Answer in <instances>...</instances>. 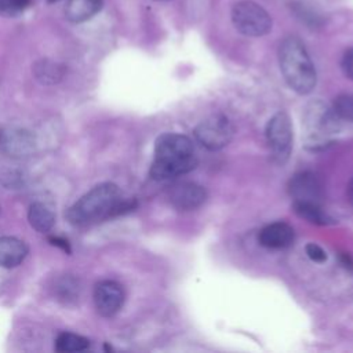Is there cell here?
Instances as JSON below:
<instances>
[{
  "label": "cell",
  "instance_id": "cell-1",
  "mask_svg": "<svg viewBox=\"0 0 353 353\" xmlns=\"http://www.w3.org/2000/svg\"><path fill=\"white\" fill-rule=\"evenodd\" d=\"M131 203L125 201L117 185L103 182L81 196L68 211V219L76 226L109 219L127 210Z\"/></svg>",
  "mask_w": 353,
  "mask_h": 353
},
{
  "label": "cell",
  "instance_id": "cell-2",
  "mask_svg": "<svg viewBox=\"0 0 353 353\" xmlns=\"http://www.w3.org/2000/svg\"><path fill=\"white\" fill-rule=\"evenodd\" d=\"M197 165L192 141L182 134L167 132L160 135L154 143V160L150 176L156 181L170 179L190 172Z\"/></svg>",
  "mask_w": 353,
  "mask_h": 353
},
{
  "label": "cell",
  "instance_id": "cell-3",
  "mask_svg": "<svg viewBox=\"0 0 353 353\" xmlns=\"http://www.w3.org/2000/svg\"><path fill=\"white\" fill-rule=\"evenodd\" d=\"M279 63L284 80L298 94H309L316 85V69L303 46L295 37H285L279 48Z\"/></svg>",
  "mask_w": 353,
  "mask_h": 353
},
{
  "label": "cell",
  "instance_id": "cell-4",
  "mask_svg": "<svg viewBox=\"0 0 353 353\" xmlns=\"http://www.w3.org/2000/svg\"><path fill=\"white\" fill-rule=\"evenodd\" d=\"M232 21L240 33L251 37L263 36L272 29L270 15L251 0H243L233 6Z\"/></svg>",
  "mask_w": 353,
  "mask_h": 353
},
{
  "label": "cell",
  "instance_id": "cell-5",
  "mask_svg": "<svg viewBox=\"0 0 353 353\" xmlns=\"http://www.w3.org/2000/svg\"><path fill=\"white\" fill-rule=\"evenodd\" d=\"M339 120L332 113L331 108H327L323 102H312L305 112L303 125L306 131V139L313 148L324 145L332 132L336 131V123Z\"/></svg>",
  "mask_w": 353,
  "mask_h": 353
},
{
  "label": "cell",
  "instance_id": "cell-6",
  "mask_svg": "<svg viewBox=\"0 0 353 353\" xmlns=\"http://www.w3.org/2000/svg\"><path fill=\"white\" fill-rule=\"evenodd\" d=\"M265 134L272 157L281 164L287 161L292 149V127L287 113H276L268 121Z\"/></svg>",
  "mask_w": 353,
  "mask_h": 353
},
{
  "label": "cell",
  "instance_id": "cell-7",
  "mask_svg": "<svg viewBox=\"0 0 353 353\" xmlns=\"http://www.w3.org/2000/svg\"><path fill=\"white\" fill-rule=\"evenodd\" d=\"M196 139L210 150H218L226 146L233 137V125L222 114L211 116L203 120L194 130Z\"/></svg>",
  "mask_w": 353,
  "mask_h": 353
},
{
  "label": "cell",
  "instance_id": "cell-8",
  "mask_svg": "<svg viewBox=\"0 0 353 353\" xmlns=\"http://www.w3.org/2000/svg\"><path fill=\"white\" fill-rule=\"evenodd\" d=\"M0 150L12 159H23L33 153L34 138L21 127L7 125L0 128Z\"/></svg>",
  "mask_w": 353,
  "mask_h": 353
},
{
  "label": "cell",
  "instance_id": "cell-9",
  "mask_svg": "<svg viewBox=\"0 0 353 353\" xmlns=\"http://www.w3.org/2000/svg\"><path fill=\"white\" fill-rule=\"evenodd\" d=\"M124 290L113 280L99 281L94 288V303L98 313L103 317L114 316L124 303Z\"/></svg>",
  "mask_w": 353,
  "mask_h": 353
},
{
  "label": "cell",
  "instance_id": "cell-10",
  "mask_svg": "<svg viewBox=\"0 0 353 353\" xmlns=\"http://www.w3.org/2000/svg\"><path fill=\"white\" fill-rule=\"evenodd\" d=\"M168 199L178 210H194L207 200V192L197 183L181 182L170 189Z\"/></svg>",
  "mask_w": 353,
  "mask_h": 353
},
{
  "label": "cell",
  "instance_id": "cell-11",
  "mask_svg": "<svg viewBox=\"0 0 353 353\" xmlns=\"http://www.w3.org/2000/svg\"><path fill=\"white\" fill-rule=\"evenodd\" d=\"M288 192L294 201L320 203L323 189L319 178L313 172H299L294 175L288 183Z\"/></svg>",
  "mask_w": 353,
  "mask_h": 353
},
{
  "label": "cell",
  "instance_id": "cell-12",
  "mask_svg": "<svg viewBox=\"0 0 353 353\" xmlns=\"http://www.w3.org/2000/svg\"><path fill=\"white\" fill-rule=\"evenodd\" d=\"M258 240L261 245L272 250L287 248L294 241V229L284 222H274L265 226L259 234Z\"/></svg>",
  "mask_w": 353,
  "mask_h": 353
},
{
  "label": "cell",
  "instance_id": "cell-13",
  "mask_svg": "<svg viewBox=\"0 0 353 353\" xmlns=\"http://www.w3.org/2000/svg\"><path fill=\"white\" fill-rule=\"evenodd\" d=\"M28 255V245L11 236L0 237V266L15 268L23 262Z\"/></svg>",
  "mask_w": 353,
  "mask_h": 353
},
{
  "label": "cell",
  "instance_id": "cell-14",
  "mask_svg": "<svg viewBox=\"0 0 353 353\" xmlns=\"http://www.w3.org/2000/svg\"><path fill=\"white\" fill-rule=\"evenodd\" d=\"M103 0H68L65 6V17L73 23L91 19L101 11Z\"/></svg>",
  "mask_w": 353,
  "mask_h": 353
},
{
  "label": "cell",
  "instance_id": "cell-15",
  "mask_svg": "<svg viewBox=\"0 0 353 353\" xmlns=\"http://www.w3.org/2000/svg\"><path fill=\"white\" fill-rule=\"evenodd\" d=\"M28 219L30 226L40 233L50 232L55 223L54 212L46 204L39 201L30 204L28 211Z\"/></svg>",
  "mask_w": 353,
  "mask_h": 353
},
{
  "label": "cell",
  "instance_id": "cell-16",
  "mask_svg": "<svg viewBox=\"0 0 353 353\" xmlns=\"http://www.w3.org/2000/svg\"><path fill=\"white\" fill-rule=\"evenodd\" d=\"M294 212L306 219L310 223L314 225H328L332 222L331 216L323 211L320 207V203H312V201H294L292 204Z\"/></svg>",
  "mask_w": 353,
  "mask_h": 353
},
{
  "label": "cell",
  "instance_id": "cell-17",
  "mask_svg": "<svg viewBox=\"0 0 353 353\" xmlns=\"http://www.w3.org/2000/svg\"><path fill=\"white\" fill-rule=\"evenodd\" d=\"M33 70H34L36 79L43 84H55L63 76V66L50 59L39 61L34 65Z\"/></svg>",
  "mask_w": 353,
  "mask_h": 353
},
{
  "label": "cell",
  "instance_id": "cell-18",
  "mask_svg": "<svg viewBox=\"0 0 353 353\" xmlns=\"http://www.w3.org/2000/svg\"><path fill=\"white\" fill-rule=\"evenodd\" d=\"M90 346V341L81 335L72 332H62L55 341V350L59 353H74L85 350Z\"/></svg>",
  "mask_w": 353,
  "mask_h": 353
},
{
  "label": "cell",
  "instance_id": "cell-19",
  "mask_svg": "<svg viewBox=\"0 0 353 353\" xmlns=\"http://www.w3.org/2000/svg\"><path fill=\"white\" fill-rule=\"evenodd\" d=\"M332 113L338 120L353 121V94H341L334 99Z\"/></svg>",
  "mask_w": 353,
  "mask_h": 353
},
{
  "label": "cell",
  "instance_id": "cell-20",
  "mask_svg": "<svg viewBox=\"0 0 353 353\" xmlns=\"http://www.w3.org/2000/svg\"><path fill=\"white\" fill-rule=\"evenodd\" d=\"M32 0H0V14L17 15L30 6Z\"/></svg>",
  "mask_w": 353,
  "mask_h": 353
},
{
  "label": "cell",
  "instance_id": "cell-21",
  "mask_svg": "<svg viewBox=\"0 0 353 353\" xmlns=\"http://www.w3.org/2000/svg\"><path fill=\"white\" fill-rule=\"evenodd\" d=\"M305 250H306V255H307L313 262L321 263V262H324V261L327 259L325 251H324L320 245H317V244H314V243L307 244Z\"/></svg>",
  "mask_w": 353,
  "mask_h": 353
},
{
  "label": "cell",
  "instance_id": "cell-22",
  "mask_svg": "<svg viewBox=\"0 0 353 353\" xmlns=\"http://www.w3.org/2000/svg\"><path fill=\"white\" fill-rule=\"evenodd\" d=\"M342 69L345 74L353 80V48L347 50L342 58Z\"/></svg>",
  "mask_w": 353,
  "mask_h": 353
},
{
  "label": "cell",
  "instance_id": "cell-23",
  "mask_svg": "<svg viewBox=\"0 0 353 353\" xmlns=\"http://www.w3.org/2000/svg\"><path fill=\"white\" fill-rule=\"evenodd\" d=\"M50 240L52 241V244L62 247L65 251H69V245H68V241H65V240H61V239H58V237H51Z\"/></svg>",
  "mask_w": 353,
  "mask_h": 353
},
{
  "label": "cell",
  "instance_id": "cell-24",
  "mask_svg": "<svg viewBox=\"0 0 353 353\" xmlns=\"http://www.w3.org/2000/svg\"><path fill=\"white\" fill-rule=\"evenodd\" d=\"M347 199L353 204V178H352V181L347 185Z\"/></svg>",
  "mask_w": 353,
  "mask_h": 353
},
{
  "label": "cell",
  "instance_id": "cell-25",
  "mask_svg": "<svg viewBox=\"0 0 353 353\" xmlns=\"http://www.w3.org/2000/svg\"><path fill=\"white\" fill-rule=\"evenodd\" d=\"M55 1H58V0H48V3H55Z\"/></svg>",
  "mask_w": 353,
  "mask_h": 353
},
{
  "label": "cell",
  "instance_id": "cell-26",
  "mask_svg": "<svg viewBox=\"0 0 353 353\" xmlns=\"http://www.w3.org/2000/svg\"><path fill=\"white\" fill-rule=\"evenodd\" d=\"M156 1H165V0H156Z\"/></svg>",
  "mask_w": 353,
  "mask_h": 353
}]
</instances>
